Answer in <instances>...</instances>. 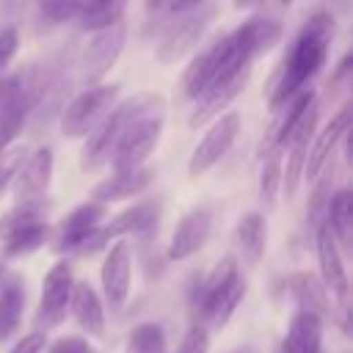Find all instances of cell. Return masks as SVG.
<instances>
[{"label": "cell", "mask_w": 353, "mask_h": 353, "mask_svg": "<svg viewBox=\"0 0 353 353\" xmlns=\"http://www.w3.org/2000/svg\"><path fill=\"white\" fill-rule=\"evenodd\" d=\"M171 8V0H146V8L149 11H163V8Z\"/></svg>", "instance_id": "obj_40"}, {"label": "cell", "mask_w": 353, "mask_h": 353, "mask_svg": "<svg viewBox=\"0 0 353 353\" xmlns=\"http://www.w3.org/2000/svg\"><path fill=\"white\" fill-rule=\"evenodd\" d=\"M119 97V83H99L91 88H83L63 110H61V132L66 138H83L88 135L102 119L105 113L116 105Z\"/></svg>", "instance_id": "obj_6"}, {"label": "cell", "mask_w": 353, "mask_h": 353, "mask_svg": "<svg viewBox=\"0 0 353 353\" xmlns=\"http://www.w3.org/2000/svg\"><path fill=\"white\" fill-rule=\"evenodd\" d=\"M210 232H212V210L207 204H196L176 223V229L171 234V243H168V259L193 256L196 251L204 248V243L210 240Z\"/></svg>", "instance_id": "obj_12"}, {"label": "cell", "mask_w": 353, "mask_h": 353, "mask_svg": "<svg viewBox=\"0 0 353 353\" xmlns=\"http://www.w3.org/2000/svg\"><path fill=\"white\" fill-rule=\"evenodd\" d=\"M314 245H317V262H320L323 287L331 290L339 301H345V298H347V276H345V265H342L339 245H336V240H334V234L328 232L325 223H317Z\"/></svg>", "instance_id": "obj_17"}, {"label": "cell", "mask_w": 353, "mask_h": 353, "mask_svg": "<svg viewBox=\"0 0 353 353\" xmlns=\"http://www.w3.org/2000/svg\"><path fill=\"white\" fill-rule=\"evenodd\" d=\"M176 353H210V331L201 323H190Z\"/></svg>", "instance_id": "obj_34"}, {"label": "cell", "mask_w": 353, "mask_h": 353, "mask_svg": "<svg viewBox=\"0 0 353 353\" xmlns=\"http://www.w3.org/2000/svg\"><path fill=\"white\" fill-rule=\"evenodd\" d=\"M157 218H160V204L157 201H143V204H135L124 212H119L116 218H110V223L94 229V234L80 245L83 254H91V251H99L105 248L113 237H121V234H146L157 226Z\"/></svg>", "instance_id": "obj_10"}, {"label": "cell", "mask_w": 353, "mask_h": 353, "mask_svg": "<svg viewBox=\"0 0 353 353\" xmlns=\"http://www.w3.org/2000/svg\"><path fill=\"white\" fill-rule=\"evenodd\" d=\"M124 8H127V0H85L77 14V22L83 30L97 33V30L119 25L124 17Z\"/></svg>", "instance_id": "obj_25"}, {"label": "cell", "mask_w": 353, "mask_h": 353, "mask_svg": "<svg viewBox=\"0 0 353 353\" xmlns=\"http://www.w3.org/2000/svg\"><path fill=\"white\" fill-rule=\"evenodd\" d=\"M279 39H281V25L276 19L254 17V19L243 22L240 28L221 36L218 41H212L207 50H201L190 61V66L185 69V77H182L185 97L199 99L218 80L232 77L240 69H251V61L256 55L273 50V44Z\"/></svg>", "instance_id": "obj_1"}, {"label": "cell", "mask_w": 353, "mask_h": 353, "mask_svg": "<svg viewBox=\"0 0 353 353\" xmlns=\"http://www.w3.org/2000/svg\"><path fill=\"white\" fill-rule=\"evenodd\" d=\"M69 312L77 320V325L88 336H102L105 334V312L97 290L88 281H74L72 298H69Z\"/></svg>", "instance_id": "obj_20"}, {"label": "cell", "mask_w": 353, "mask_h": 353, "mask_svg": "<svg viewBox=\"0 0 353 353\" xmlns=\"http://www.w3.org/2000/svg\"><path fill=\"white\" fill-rule=\"evenodd\" d=\"M127 353H165V334L157 323H143L130 334Z\"/></svg>", "instance_id": "obj_32"}, {"label": "cell", "mask_w": 353, "mask_h": 353, "mask_svg": "<svg viewBox=\"0 0 353 353\" xmlns=\"http://www.w3.org/2000/svg\"><path fill=\"white\" fill-rule=\"evenodd\" d=\"M72 287H74V279H72V265L69 262H55L47 276H44V284H41V301H39V309H36V325L39 328H55L63 317H66V309H69V298H72Z\"/></svg>", "instance_id": "obj_11"}, {"label": "cell", "mask_w": 353, "mask_h": 353, "mask_svg": "<svg viewBox=\"0 0 353 353\" xmlns=\"http://www.w3.org/2000/svg\"><path fill=\"white\" fill-rule=\"evenodd\" d=\"M19 163H22V154H6V160L0 163V193L11 185V179H14V174H17V168H19Z\"/></svg>", "instance_id": "obj_38"}, {"label": "cell", "mask_w": 353, "mask_h": 353, "mask_svg": "<svg viewBox=\"0 0 353 353\" xmlns=\"http://www.w3.org/2000/svg\"><path fill=\"white\" fill-rule=\"evenodd\" d=\"M237 132H240V113L237 110L221 113L210 124V130L201 135V141L196 143V149L190 154V163H188V174L190 176H201L204 171H210L232 149Z\"/></svg>", "instance_id": "obj_9"}, {"label": "cell", "mask_w": 353, "mask_h": 353, "mask_svg": "<svg viewBox=\"0 0 353 353\" xmlns=\"http://www.w3.org/2000/svg\"><path fill=\"white\" fill-rule=\"evenodd\" d=\"M102 218H105V204L91 201V199L83 201L80 207H74V210L63 218L55 248H58V251H80V245L94 234V229H99Z\"/></svg>", "instance_id": "obj_16"}, {"label": "cell", "mask_w": 353, "mask_h": 353, "mask_svg": "<svg viewBox=\"0 0 353 353\" xmlns=\"http://www.w3.org/2000/svg\"><path fill=\"white\" fill-rule=\"evenodd\" d=\"M281 168H284L281 149L268 152V157L262 163V174H259V204L265 210L276 207V196H279V188H281Z\"/></svg>", "instance_id": "obj_28"}, {"label": "cell", "mask_w": 353, "mask_h": 353, "mask_svg": "<svg viewBox=\"0 0 353 353\" xmlns=\"http://www.w3.org/2000/svg\"><path fill=\"white\" fill-rule=\"evenodd\" d=\"M312 105H317L312 88H303V91H298V94L290 99V105H287V116H284V121L279 124V132H276V146H279V149L284 146V141L290 138L292 127L306 116V110H309Z\"/></svg>", "instance_id": "obj_31"}, {"label": "cell", "mask_w": 353, "mask_h": 353, "mask_svg": "<svg viewBox=\"0 0 353 353\" xmlns=\"http://www.w3.org/2000/svg\"><path fill=\"white\" fill-rule=\"evenodd\" d=\"M47 353H99V350L83 336H61L47 347Z\"/></svg>", "instance_id": "obj_35"}, {"label": "cell", "mask_w": 353, "mask_h": 353, "mask_svg": "<svg viewBox=\"0 0 353 353\" xmlns=\"http://www.w3.org/2000/svg\"><path fill=\"white\" fill-rule=\"evenodd\" d=\"M44 215H47V201L44 199H33V201H17L3 218H0V240L11 237L14 232L19 229H28V226H36V223H44Z\"/></svg>", "instance_id": "obj_27"}, {"label": "cell", "mask_w": 353, "mask_h": 353, "mask_svg": "<svg viewBox=\"0 0 353 353\" xmlns=\"http://www.w3.org/2000/svg\"><path fill=\"white\" fill-rule=\"evenodd\" d=\"M245 295V281L237 270L234 256H223L204 281L190 292V317L210 328H223Z\"/></svg>", "instance_id": "obj_3"}, {"label": "cell", "mask_w": 353, "mask_h": 353, "mask_svg": "<svg viewBox=\"0 0 353 353\" xmlns=\"http://www.w3.org/2000/svg\"><path fill=\"white\" fill-rule=\"evenodd\" d=\"M50 179H52V149L41 146L25 163H19L14 179H11V190H14L17 201H33L47 193Z\"/></svg>", "instance_id": "obj_15"}, {"label": "cell", "mask_w": 353, "mask_h": 353, "mask_svg": "<svg viewBox=\"0 0 353 353\" xmlns=\"http://www.w3.org/2000/svg\"><path fill=\"white\" fill-rule=\"evenodd\" d=\"M0 279H3V262H0Z\"/></svg>", "instance_id": "obj_44"}, {"label": "cell", "mask_w": 353, "mask_h": 353, "mask_svg": "<svg viewBox=\"0 0 353 353\" xmlns=\"http://www.w3.org/2000/svg\"><path fill=\"white\" fill-rule=\"evenodd\" d=\"M36 3H39L41 14H44L47 19H52V22H63V19L77 17L85 0H36Z\"/></svg>", "instance_id": "obj_33"}, {"label": "cell", "mask_w": 353, "mask_h": 353, "mask_svg": "<svg viewBox=\"0 0 353 353\" xmlns=\"http://www.w3.org/2000/svg\"><path fill=\"white\" fill-rule=\"evenodd\" d=\"M254 3H259V0H234V8H248Z\"/></svg>", "instance_id": "obj_41"}, {"label": "cell", "mask_w": 353, "mask_h": 353, "mask_svg": "<svg viewBox=\"0 0 353 353\" xmlns=\"http://www.w3.org/2000/svg\"><path fill=\"white\" fill-rule=\"evenodd\" d=\"M124 39H127V28L124 22L113 25V28H105V30H97L88 44L83 47L80 52V83L85 88L91 85H99L102 77L113 69V63L119 61L121 50H124Z\"/></svg>", "instance_id": "obj_8"}, {"label": "cell", "mask_w": 353, "mask_h": 353, "mask_svg": "<svg viewBox=\"0 0 353 353\" xmlns=\"http://www.w3.org/2000/svg\"><path fill=\"white\" fill-rule=\"evenodd\" d=\"M17 47H19V33H17V28H3V30H0V74L6 72V66H8L11 58L17 55Z\"/></svg>", "instance_id": "obj_36"}, {"label": "cell", "mask_w": 353, "mask_h": 353, "mask_svg": "<svg viewBox=\"0 0 353 353\" xmlns=\"http://www.w3.org/2000/svg\"><path fill=\"white\" fill-rule=\"evenodd\" d=\"M347 127H350V108H342V110L325 124V130L317 132V141H314V146L309 149V154H306V165H303L306 179H314V176L323 171V165H325L328 154L334 152V146L339 143V138L347 135Z\"/></svg>", "instance_id": "obj_21"}, {"label": "cell", "mask_w": 353, "mask_h": 353, "mask_svg": "<svg viewBox=\"0 0 353 353\" xmlns=\"http://www.w3.org/2000/svg\"><path fill=\"white\" fill-rule=\"evenodd\" d=\"M215 11H218L215 3H204L193 11L179 14V19H174L165 28V33H163V39L154 50V58L160 63H176L182 55H188L196 47V41L204 36V30L210 28Z\"/></svg>", "instance_id": "obj_7"}, {"label": "cell", "mask_w": 353, "mask_h": 353, "mask_svg": "<svg viewBox=\"0 0 353 353\" xmlns=\"http://www.w3.org/2000/svg\"><path fill=\"white\" fill-rule=\"evenodd\" d=\"M163 121H165V105H157V108H149V110L138 113L127 124V130L121 132V138H119V143L110 154L113 174L132 171V168L143 165V160L152 154V149L160 141Z\"/></svg>", "instance_id": "obj_5"}, {"label": "cell", "mask_w": 353, "mask_h": 353, "mask_svg": "<svg viewBox=\"0 0 353 353\" xmlns=\"http://www.w3.org/2000/svg\"><path fill=\"white\" fill-rule=\"evenodd\" d=\"M287 168H281V190L287 196V201L298 193V185H301V174H303V165H306V152H309V138L306 141H298V143H290L287 146Z\"/></svg>", "instance_id": "obj_30"}, {"label": "cell", "mask_w": 353, "mask_h": 353, "mask_svg": "<svg viewBox=\"0 0 353 353\" xmlns=\"http://www.w3.org/2000/svg\"><path fill=\"white\" fill-rule=\"evenodd\" d=\"M99 279H102V290H105L108 303L113 309H119L130 295V279H132V248L127 240H116L108 248Z\"/></svg>", "instance_id": "obj_13"}, {"label": "cell", "mask_w": 353, "mask_h": 353, "mask_svg": "<svg viewBox=\"0 0 353 353\" xmlns=\"http://www.w3.org/2000/svg\"><path fill=\"white\" fill-rule=\"evenodd\" d=\"M325 210H328V221H325L328 232L334 234L336 245L342 243L347 248L350 245V232H353V196H350V190L339 188L331 196V201L325 204Z\"/></svg>", "instance_id": "obj_26"}, {"label": "cell", "mask_w": 353, "mask_h": 353, "mask_svg": "<svg viewBox=\"0 0 353 353\" xmlns=\"http://www.w3.org/2000/svg\"><path fill=\"white\" fill-rule=\"evenodd\" d=\"M234 243L237 251L243 256L245 265H256L265 254V243H268V223L262 212H245L240 215L237 226H234Z\"/></svg>", "instance_id": "obj_22"}, {"label": "cell", "mask_w": 353, "mask_h": 353, "mask_svg": "<svg viewBox=\"0 0 353 353\" xmlns=\"http://www.w3.org/2000/svg\"><path fill=\"white\" fill-rule=\"evenodd\" d=\"M50 237V226L47 223H36V226H28V229H19L14 232L11 237L3 240V254L6 256H25V254H33L36 248H41Z\"/></svg>", "instance_id": "obj_29"}, {"label": "cell", "mask_w": 353, "mask_h": 353, "mask_svg": "<svg viewBox=\"0 0 353 353\" xmlns=\"http://www.w3.org/2000/svg\"><path fill=\"white\" fill-rule=\"evenodd\" d=\"M204 3H210V0H171V11L185 14V11H193V8L204 6Z\"/></svg>", "instance_id": "obj_39"}, {"label": "cell", "mask_w": 353, "mask_h": 353, "mask_svg": "<svg viewBox=\"0 0 353 353\" xmlns=\"http://www.w3.org/2000/svg\"><path fill=\"white\" fill-rule=\"evenodd\" d=\"M157 105H165L163 94H157V91H138V94L127 97L124 102L113 105V108L105 113V119L88 132V138H85V143H83V152H80V168H83V171H97V168H102V165L110 160V154H113V149H116L121 132L127 130V124H130L138 113H143V110H149V108H157Z\"/></svg>", "instance_id": "obj_4"}, {"label": "cell", "mask_w": 353, "mask_h": 353, "mask_svg": "<svg viewBox=\"0 0 353 353\" xmlns=\"http://www.w3.org/2000/svg\"><path fill=\"white\" fill-rule=\"evenodd\" d=\"M232 353H256L254 347H248V345H243V347H237V350H232Z\"/></svg>", "instance_id": "obj_42"}, {"label": "cell", "mask_w": 353, "mask_h": 353, "mask_svg": "<svg viewBox=\"0 0 353 353\" xmlns=\"http://www.w3.org/2000/svg\"><path fill=\"white\" fill-rule=\"evenodd\" d=\"M248 77H251V69H240L237 74L223 77V80H218L215 85H210V88L199 97L196 110L190 113L188 124H190V127H201V124H207V121L218 119L221 113H226V110H229V105H232V102L240 97V91L245 88Z\"/></svg>", "instance_id": "obj_14"}, {"label": "cell", "mask_w": 353, "mask_h": 353, "mask_svg": "<svg viewBox=\"0 0 353 353\" xmlns=\"http://www.w3.org/2000/svg\"><path fill=\"white\" fill-rule=\"evenodd\" d=\"M323 325H325L323 317H317L314 312L298 309L281 339V353H320Z\"/></svg>", "instance_id": "obj_19"}, {"label": "cell", "mask_w": 353, "mask_h": 353, "mask_svg": "<svg viewBox=\"0 0 353 353\" xmlns=\"http://www.w3.org/2000/svg\"><path fill=\"white\" fill-rule=\"evenodd\" d=\"M279 3H281V6H290V3H292V0H279Z\"/></svg>", "instance_id": "obj_43"}, {"label": "cell", "mask_w": 353, "mask_h": 353, "mask_svg": "<svg viewBox=\"0 0 353 353\" xmlns=\"http://www.w3.org/2000/svg\"><path fill=\"white\" fill-rule=\"evenodd\" d=\"M44 345H47L44 331H33V334L22 336V339H19L8 353H44Z\"/></svg>", "instance_id": "obj_37"}, {"label": "cell", "mask_w": 353, "mask_h": 353, "mask_svg": "<svg viewBox=\"0 0 353 353\" xmlns=\"http://www.w3.org/2000/svg\"><path fill=\"white\" fill-rule=\"evenodd\" d=\"M290 292L298 301V309L303 312H314L317 317H328L331 314V303H328V290L323 287L320 279H314L312 273H295L290 279Z\"/></svg>", "instance_id": "obj_24"}, {"label": "cell", "mask_w": 353, "mask_h": 353, "mask_svg": "<svg viewBox=\"0 0 353 353\" xmlns=\"http://www.w3.org/2000/svg\"><path fill=\"white\" fill-rule=\"evenodd\" d=\"M152 176H154V171L146 168V165L132 168V171L113 174V176L102 179V182L91 190V201L108 204V201H124V199H132V196L143 193V190L152 185Z\"/></svg>", "instance_id": "obj_18"}, {"label": "cell", "mask_w": 353, "mask_h": 353, "mask_svg": "<svg viewBox=\"0 0 353 353\" xmlns=\"http://www.w3.org/2000/svg\"><path fill=\"white\" fill-rule=\"evenodd\" d=\"M334 36V19L328 14H314L301 33L292 41L290 55L284 58V69L279 83L270 91V110H281L298 91L306 88V83L323 69L325 55H328V41Z\"/></svg>", "instance_id": "obj_2"}, {"label": "cell", "mask_w": 353, "mask_h": 353, "mask_svg": "<svg viewBox=\"0 0 353 353\" xmlns=\"http://www.w3.org/2000/svg\"><path fill=\"white\" fill-rule=\"evenodd\" d=\"M25 306V287L17 276H3L0 279V342H6L22 317Z\"/></svg>", "instance_id": "obj_23"}]
</instances>
